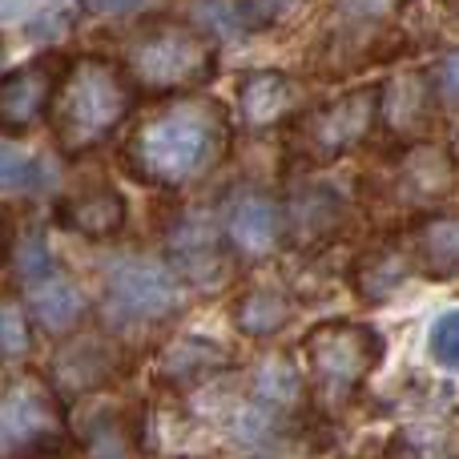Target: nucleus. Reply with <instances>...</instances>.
<instances>
[{
  "label": "nucleus",
  "mask_w": 459,
  "mask_h": 459,
  "mask_svg": "<svg viewBox=\"0 0 459 459\" xmlns=\"http://www.w3.org/2000/svg\"><path fill=\"white\" fill-rule=\"evenodd\" d=\"M113 371H117V351L101 339H81L73 347H65V355L56 359V383H65L73 391L97 387Z\"/></svg>",
  "instance_id": "aec40b11"
},
{
  "label": "nucleus",
  "mask_w": 459,
  "mask_h": 459,
  "mask_svg": "<svg viewBox=\"0 0 459 459\" xmlns=\"http://www.w3.org/2000/svg\"><path fill=\"white\" fill-rule=\"evenodd\" d=\"M302 351H307V363H310L318 391L331 399H351L375 375V367L383 363L387 339L371 323L326 318V323L307 331Z\"/></svg>",
  "instance_id": "39448f33"
},
{
  "label": "nucleus",
  "mask_w": 459,
  "mask_h": 459,
  "mask_svg": "<svg viewBox=\"0 0 459 459\" xmlns=\"http://www.w3.org/2000/svg\"><path fill=\"white\" fill-rule=\"evenodd\" d=\"M32 178V161L24 153L0 145V186H24Z\"/></svg>",
  "instance_id": "c85d7f7f"
},
{
  "label": "nucleus",
  "mask_w": 459,
  "mask_h": 459,
  "mask_svg": "<svg viewBox=\"0 0 459 459\" xmlns=\"http://www.w3.org/2000/svg\"><path fill=\"white\" fill-rule=\"evenodd\" d=\"M24 286H29V310L37 315V323L45 326V331L65 334L85 318V294H81V286L73 282L69 274H61V270H48L45 278L24 282Z\"/></svg>",
  "instance_id": "a211bd4d"
},
{
  "label": "nucleus",
  "mask_w": 459,
  "mask_h": 459,
  "mask_svg": "<svg viewBox=\"0 0 459 459\" xmlns=\"http://www.w3.org/2000/svg\"><path fill=\"white\" fill-rule=\"evenodd\" d=\"M65 439L61 399L37 375L0 391V459H37Z\"/></svg>",
  "instance_id": "423d86ee"
},
{
  "label": "nucleus",
  "mask_w": 459,
  "mask_h": 459,
  "mask_svg": "<svg viewBox=\"0 0 459 459\" xmlns=\"http://www.w3.org/2000/svg\"><path fill=\"white\" fill-rule=\"evenodd\" d=\"M32 347V326H29V310L16 299L0 302V355L4 359H21Z\"/></svg>",
  "instance_id": "393cba45"
},
{
  "label": "nucleus",
  "mask_w": 459,
  "mask_h": 459,
  "mask_svg": "<svg viewBox=\"0 0 459 459\" xmlns=\"http://www.w3.org/2000/svg\"><path fill=\"white\" fill-rule=\"evenodd\" d=\"M238 101H242V113L250 126H278V121H286L299 109L302 89L290 73L262 69L238 81Z\"/></svg>",
  "instance_id": "dca6fc26"
},
{
  "label": "nucleus",
  "mask_w": 459,
  "mask_h": 459,
  "mask_svg": "<svg viewBox=\"0 0 459 459\" xmlns=\"http://www.w3.org/2000/svg\"><path fill=\"white\" fill-rule=\"evenodd\" d=\"M121 65L137 89L186 93L218 73V48L206 32L186 21H150L129 37Z\"/></svg>",
  "instance_id": "7ed1b4c3"
},
{
  "label": "nucleus",
  "mask_w": 459,
  "mask_h": 459,
  "mask_svg": "<svg viewBox=\"0 0 459 459\" xmlns=\"http://www.w3.org/2000/svg\"><path fill=\"white\" fill-rule=\"evenodd\" d=\"M290 299H286L278 286H254L250 294H242L234 307V323L242 334L250 339H270L290 323Z\"/></svg>",
  "instance_id": "412c9836"
},
{
  "label": "nucleus",
  "mask_w": 459,
  "mask_h": 459,
  "mask_svg": "<svg viewBox=\"0 0 459 459\" xmlns=\"http://www.w3.org/2000/svg\"><path fill=\"white\" fill-rule=\"evenodd\" d=\"M65 69H69V56L45 53V56H32L21 69L4 73V77H0V134L21 137V134H29L45 113H53Z\"/></svg>",
  "instance_id": "1a4fd4ad"
},
{
  "label": "nucleus",
  "mask_w": 459,
  "mask_h": 459,
  "mask_svg": "<svg viewBox=\"0 0 459 459\" xmlns=\"http://www.w3.org/2000/svg\"><path fill=\"white\" fill-rule=\"evenodd\" d=\"M13 242H16V222H13V210L0 206V262L13 254Z\"/></svg>",
  "instance_id": "7c9ffc66"
},
{
  "label": "nucleus",
  "mask_w": 459,
  "mask_h": 459,
  "mask_svg": "<svg viewBox=\"0 0 459 459\" xmlns=\"http://www.w3.org/2000/svg\"><path fill=\"white\" fill-rule=\"evenodd\" d=\"M439 8H444L447 16H452V21L459 24V0H439Z\"/></svg>",
  "instance_id": "473e14b6"
},
{
  "label": "nucleus",
  "mask_w": 459,
  "mask_h": 459,
  "mask_svg": "<svg viewBox=\"0 0 459 459\" xmlns=\"http://www.w3.org/2000/svg\"><path fill=\"white\" fill-rule=\"evenodd\" d=\"M134 97L137 85L126 65H113L105 56H69V69H65L53 113H48L56 150L77 158L109 142L134 109Z\"/></svg>",
  "instance_id": "f03ea898"
},
{
  "label": "nucleus",
  "mask_w": 459,
  "mask_h": 459,
  "mask_svg": "<svg viewBox=\"0 0 459 459\" xmlns=\"http://www.w3.org/2000/svg\"><path fill=\"white\" fill-rule=\"evenodd\" d=\"M230 153L226 105L206 93H178L134 121L121 142V166L134 182L186 190L206 182Z\"/></svg>",
  "instance_id": "f257e3e1"
},
{
  "label": "nucleus",
  "mask_w": 459,
  "mask_h": 459,
  "mask_svg": "<svg viewBox=\"0 0 459 459\" xmlns=\"http://www.w3.org/2000/svg\"><path fill=\"white\" fill-rule=\"evenodd\" d=\"M129 218V206L109 182H81L56 198L53 206V222L77 238L89 242H105V238L121 234Z\"/></svg>",
  "instance_id": "ddd939ff"
},
{
  "label": "nucleus",
  "mask_w": 459,
  "mask_h": 459,
  "mask_svg": "<svg viewBox=\"0 0 459 459\" xmlns=\"http://www.w3.org/2000/svg\"><path fill=\"white\" fill-rule=\"evenodd\" d=\"M379 105H383L379 85H363V89H351V93L334 97V101H323L318 109H307L290 121L286 150H290V158L307 161V166L339 161L342 153L359 150L375 134Z\"/></svg>",
  "instance_id": "20e7f679"
},
{
  "label": "nucleus",
  "mask_w": 459,
  "mask_h": 459,
  "mask_svg": "<svg viewBox=\"0 0 459 459\" xmlns=\"http://www.w3.org/2000/svg\"><path fill=\"white\" fill-rule=\"evenodd\" d=\"M387 186L407 210H431L455 190V158L431 142L403 145Z\"/></svg>",
  "instance_id": "9b49d317"
},
{
  "label": "nucleus",
  "mask_w": 459,
  "mask_h": 459,
  "mask_svg": "<svg viewBox=\"0 0 459 459\" xmlns=\"http://www.w3.org/2000/svg\"><path fill=\"white\" fill-rule=\"evenodd\" d=\"M439 113V93L431 77L423 73H403V77L383 85V105H379V126L387 137L403 150V145H420L428 129L436 126Z\"/></svg>",
  "instance_id": "f8f14e48"
},
{
  "label": "nucleus",
  "mask_w": 459,
  "mask_h": 459,
  "mask_svg": "<svg viewBox=\"0 0 459 459\" xmlns=\"http://www.w3.org/2000/svg\"><path fill=\"white\" fill-rule=\"evenodd\" d=\"M226 242V226H218V218L206 210H182L166 226V254L178 278L190 286H218L230 274Z\"/></svg>",
  "instance_id": "6e6552de"
},
{
  "label": "nucleus",
  "mask_w": 459,
  "mask_h": 459,
  "mask_svg": "<svg viewBox=\"0 0 459 459\" xmlns=\"http://www.w3.org/2000/svg\"><path fill=\"white\" fill-rule=\"evenodd\" d=\"M145 4V0H89V8L93 13H129V8Z\"/></svg>",
  "instance_id": "2f4dec72"
},
{
  "label": "nucleus",
  "mask_w": 459,
  "mask_h": 459,
  "mask_svg": "<svg viewBox=\"0 0 459 459\" xmlns=\"http://www.w3.org/2000/svg\"><path fill=\"white\" fill-rule=\"evenodd\" d=\"M182 302L178 278L166 266L145 258H129L105 282V318L113 326H145L169 318Z\"/></svg>",
  "instance_id": "0eeeda50"
},
{
  "label": "nucleus",
  "mask_w": 459,
  "mask_h": 459,
  "mask_svg": "<svg viewBox=\"0 0 459 459\" xmlns=\"http://www.w3.org/2000/svg\"><path fill=\"white\" fill-rule=\"evenodd\" d=\"M254 387H258V395L266 399V403L286 407L299 399L302 383H299V371H294L290 359H266V363L258 367V375H254Z\"/></svg>",
  "instance_id": "5701e85b"
},
{
  "label": "nucleus",
  "mask_w": 459,
  "mask_h": 459,
  "mask_svg": "<svg viewBox=\"0 0 459 459\" xmlns=\"http://www.w3.org/2000/svg\"><path fill=\"white\" fill-rule=\"evenodd\" d=\"M334 4L351 24H379L387 16H399L411 0H334Z\"/></svg>",
  "instance_id": "a878e982"
},
{
  "label": "nucleus",
  "mask_w": 459,
  "mask_h": 459,
  "mask_svg": "<svg viewBox=\"0 0 459 459\" xmlns=\"http://www.w3.org/2000/svg\"><path fill=\"white\" fill-rule=\"evenodd\" d=\"M226 238L242 254H270L286 238L282 206L266 194H242L226 210Z\"/></svg>",
  "instance_id": "2eb2a0df"
},
{
  "label": "nucleus",
  "mask_w": 459,
  "mask_h": 459,
  "mask_svg": "<svg viewBox=\"0 0 459 459\" xmlns=\"http://www.w3.org/2000/svg\"><path fill=\"white\" fill-rule=\"evenodd\" d=\"M286 242L315 254L331 246L347 226V194L331 182H302L286 194L282 206Z\"/></svg>",
  "instance_id": "9d476101"
},
{
  "label": "nucleus",
  "mask_w": 459,
  "mask_h": 459,
  "mask_svg": "<svg viewBox=\"0 0 459 459\" xmlns=\"http://www.w3.org/2000/svg\"><path fill=\"white\" fill-rule=\"evenodd\" d=\"M93 459H126V439H121V428L117 423H101L93 431Z\"/></svg>",
  "instance_id": "c756f323"
},
{
  "label": "nucleus",
  "mask_w": 459,
  "mask_h": 459,
  "mask_svg": "<svg viewBox=\"0 0 459 459\" xmlns=\"http://www.w3.org/2000/svg\"><path fill=\"white\" fill-rule=\"evenodd\" d=\"M411 250L423 274L459 278V214H420L411 226Z\"/></svg>",
  "instance_id": "f3484780"
},
{
  "label": "nucleus",
  "mask_w": 459,
  "mask_h": 459,
  "mask_svg": "<svg viewBox=\"0 0 459 459\" xmlns=\"http://www.w3.org/2000/svg\"><path fill=\"white\" fill-rule=\"evenodd\" d=\"M431 85H436V93H439V105L459 109V48H447V53L439 56L436 73H431Z\"/></svg>",
  "instance_id": "cd10ccee"
},
{
  "label": "nucleus",
  "mask_w": 459,
  "mask_h": 459,
  "mask_svg": "<svg viewBox=\"0 0 459 459\" xmlns=\"http://www.w3.org/2000/svg\"><path fill=\"white\" fill-rule=\"evenodd\" d=\"M307 0H230V13H234L238 29H274L286 16H294Z\"/></svg>",
  "instance_id": "b1692460"
},
{
  "label": "nucleus",
  "mask_w": 459,
  "mask_h": 459,
  "mask_svg": "<svg viewBox=\"0 0 459 459\" xmlns=\"http://www.w3.org/2000/svg\"><path fill=\"white\" fill-rule=\"evenodd\" d=\"M420 270L411 250V238H383V242L367 246L355 262H351V290L363 302H387L395 290H403V282Z\"/></svg>",
  "instance_id": "4468645a"
},
{
  "label": "nucleus",
  "mask_w": 459,
  "mask_h": 459,
  "mask_svg": "<svg viewBox=\"0 0 459 459\" xmlns=\"http://www.w3.org/2000/svg\"><path fill=\"white\" fill-rule=\"evenodd\" d=\"M218 367H226V347L214 339H190L174 342V347L161 355V367H158V379L169 383V387H190V383H202L206 375H214Z\"/></svg>",
  "instance_id": "6ab92c4d"
},
{
  "label": "nucleus",
  "mask_w": 459,
  "mask_h": 459,
  "mask_svg": "<svg viewBox=\"0 0 459 459\" xmlns=\"http://www.w3.org/2000/svg\"><path fill=\"white\" fill-rule=\"evenodd\" d=\"M428 359L447 375H459V307H447L428 326Z\"/></svg>",
  "instance_id": "4be33fe9"
},
{
  "label": "nucleus",
  "mask_w": 459,
  "mask_h": 459,
  "mask_svg": "<svg viewBox=\"0 0 459 459\" xmlns=\"http://www.w3.org/2000/svg\"><path fill=\"white\" fill-rule=\"evenodd\" d=\"M16 270H21V282H37V278H45L48 270H56L45 234H29V238H24L21 254H16Z\"/></svg>",
  "instance_id": "bb28decb"
}]
</instances>
